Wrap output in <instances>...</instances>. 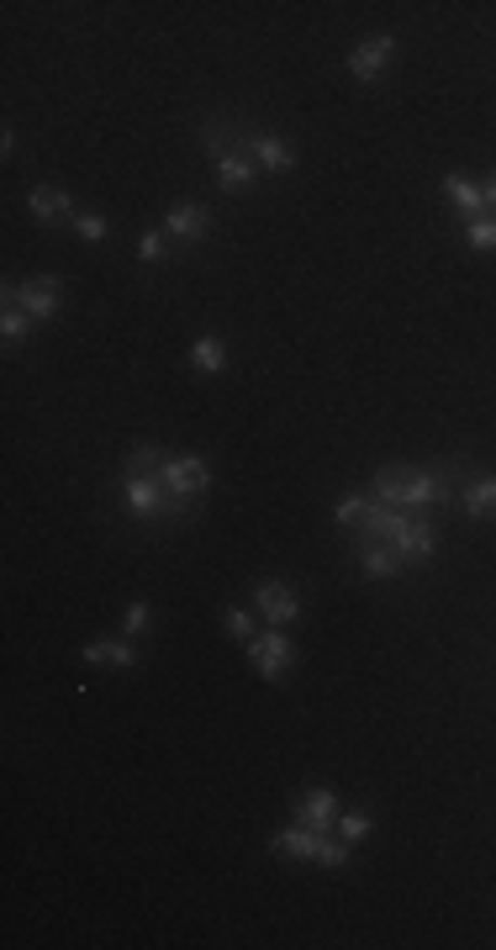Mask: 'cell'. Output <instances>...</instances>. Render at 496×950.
I'll return each mask as SVG.
<instances>
[{
	"instance_id": "83f0119b",
	"label": "cell",
	"mask_w": 496,
	"mask_h": 950,
	"mask_svg": "<svg viewBox=\"0 0 496 950\" xmlns=\"http://www.w3.org/2000/svg\"><path fill=\"white\" fill-rule=\"evenodd\" d=\"M75 233H80L84 243H101L112 228H106V217H101V211H80V217H75Z\"/></svg>"
},
{
	"instance_id": "6da1fadb",
	"label": "cell",
	"mask_w": 496,
	"mask_h": 950,
	"mask_svg": "<svg viewBox=\"0 0 496 950\" xmlns=\"http://www.w3.org/2000/svg\"><path fill=\"white\" fill-rule=\"evenodd\" d=\"M375 502H386V508H402V513H422V508H439V502H449V486H444V475H433V471L386 465V471H375Z\"/></svg>"
},
{
	"instance_id": "7402d4cb",
	"label": "cell",
	"mask_w": 496,
	"mask_h": 950,
	"mask_svg": "<svg viewBox=\"0 0 496 950\" xmlns=\"http://www.w3.org/2000/svg\"><path fill=\"white\" fill-rule=\"evenodd\" d=\"M465 243H470V248H481V254H492V248H496V211L470 217V222H465Z\"/></svg>"
},
{
	"instance_id": "f1b7e54d",
	"label": "cell",
	"mask_w": 496,
	"mask_h": 950,
	"mask_svg": "<svg viewBox=\"0 0 496 950\" xmlns=\"http://www.w3.org/2000/svg\"><path fill=\"white\" fill-rule=\"evenodd\" d=\"M486 206L496 211V175H492V185H486Z\"/></svg>"
},
{
	"instance_id": "ac0fdd59",
	"label": "cell",
	"mask_w": 496,
	"mask_h": 950,
	"mask_svg": "<svg viewBox=\"0 0 496 950\" xmlns=\"http://www.w3.org/2000/svg\"><path fill=\"white\" fill-rule=\"evenodd\" d=\"M360 565H365V576H370V581H391V576H402V565H407V560L391 550V544H365V550H360Z\"/></svg>"
},
{
	"instance_id": "52a82bcc",
	"label": "cell",
	"mask_w": 496,
	"mask_h": 950,
	"mask_svg": "<svg viewBox=\"0 0 496 950\" xmlns=\"http://www.w3.org/2000/svg\"><path fill=\"white\" fill-rule=\"evenodd\" d=\"M391 53H396V38L391 33H375V38H360L354 48H349V75L354 79H380L386 75V64H391Z\"/></svg>"
},
{
	"instance_id": "4fadbf2b",
	"label": "cell",
	"mask_w": 496,
	"mask_h": 950,
	"mask_svg": "<svg viewBox=\"0 0 496 950\" xmlns=\"http://www.w3.org/2000/svg\"><path fill=\"white\" fill-rule=\"evenodd\" d=\"M386 544L402 554V560H428V554H433V544H439V534H433V523H428V517H402V528H396Z\"/></svg>"
},
{
	"instance_id": "ffe728a7",
	"label": "cell",
	"mask_w": 496,
	"mask_h": 950,
	"mask_svg": "<svg viewBox=\"0 0 496 950\" xmlns=\"http://www.w3.org/2000/svg\"><path fill=\"white\" fill-rule=\"evenodd\" d=\"M165 449H159V444H138V449H132V454H127V465H122V475H159L165 471Z\"/></svg>"
},
{
	"instance_id": "e0dca14e",
	"label": "cell",
	"mask_w": 496,
	"mask_h": 950,
	"mask_svg": "<svg viewBox=\"0 0 496 950\" xmlns=\"http://www.w3.org/2000/svg\"><path fill=\"white\" fill-rule=\"evenodd\" d=\"M459 513L465 517H496V475H475L470 486H465V497H459Z\"/></svg>"
},
{
	"instance_id": "ba28073f",
	"label": "cell",
	"mask_w": 496,
	"mask_h": 950,
	"mask_svg": "<svg viewBox=\"0 0 496 950\" xmlns=\"http://www.w3.org/2000/svg\"><path fill=\"white\" fill-rule=\"evenodd\" d=\"M122 497H127V508H132L138 517H159V513L174 517V502H169V491H165L159 475H127Z\"/></svg>"
},
{
	"instance_id": "2e32d148",
	"label": "cell",
	"mask_w": 496,
	"mask_h": 950,
	"mask_svg": "<svg viewBox=\"0 0 496 950\" xmlns=\"http://www.w3.org/2000/svg\"><path fill=\"white\" fill-rule=\"evenodd\" d=\"M444 201L455 206L465 222L481 217V211H492V206H486V185H475L470 175H449V180H444Z\"/></svg>"
},
{
	"instance_id": "7a4b0ae2",
	"label": "cell",
	"mask_w": 496,
	"mask_h": 950,
	"mask_svg": "<svg viewBox=\"0 0 496 950\" xmlns=\"http://www.w3.org/2000/svg\"><path fill=\"white\" fill-rule=\"evenodd\" d=\"M159 480H165L169 502H174V517H185L196 497H207V486H211V465L201 460V454H169V460H165V471H159Z\"/></svg>"
},
{
	"instance_id": "9a60e30c",
	"label": "cell",
	"mask_w": 496,
	"mask_h": 950,
	"mask_svg": "<svg viewBox=\"0 0 496 950\" xmlns=\"http://www.w3.org/2000/svg\"><path fill=\"white\" fill-rule=\"evenodd\" d=\"M211 164H217V185H222V191H248L253 175H259V164L244 154V138H238V149H227V154L211 158Z\"/></svg>"
},
{
	"instance_id": "d6986e66",
	"label": "cell",
	"mask_w": 496,
	"mask_h": 950,
	"mask_svg": "<svg viewBox=\"0 0 496 950\" xmlns=\"http://www.w3.org/2000/svg\"><path fill=\"white\" fill-rule=\"evenodd\" d=\"M191 364H196L201 375H217V370H227V344H222V338H211V333H201V338L191 344Z\"/></svg>"
},
{
	"instance_id": "5b68a950",
	"label": "cell",
	"mask_w": 496,
	"mask_h": 950,
	"mask_svg": "<svg viewBox=\"0 0 496 950\" xmlns=\"http://www.w3.org/2000/svg\"><path fill=\"white\" fill-rule=\"evenodd\" d=\"M253 607H259V618L275 624V629H286V624L301 618V596H296L290 581H259V587H253Z\"/></svg>"
},
{
	"instance_id": "d4e9b609",
	"label": "cell",
	"mask_w": 496,
	"mask_h": 950,
	"mask_svg": "<svg viewBox=\"0 0 496 950\" xmlns=\"http://www.w3.org/2000/svg\"><path fill=\"white\" fill-rule=\"evenodd\" d=\"M365 513H370V497H360V491H354V497H343V502L332 508V517H338L343 528H360V523H365Z\"/></svg>"
},
{
	"instance_id": "603a6c76",
	"label": "cell",
	"mask_w": 496,
	"mask_h": 950,
	"mask_svg": "<svg viewBox=\"0 0 496 950\" xmlns=\"http://www.w3.org/2000/svg\"><path fill=\"white\" fill-rule=\"evenodd\" d=\"M138 259H143V265H165L169 259V233L165 228H148V233L138 238Z\"/></svg>"
},
{
	"instance_id": "7c38bea8",
	"label": "cell",
	"mask_w": 496,
	"mask_h": 950,
	"mask_svg": "<svg viewBox=\"0 0 496 950\" xmlns=\"http://www.w3.org/2000/svg\"><path fill=\"white\" fill-rule=\"evenodd\" d=\"M27 211H32V222H42V228L75 222V217H80L75 201H69V191H58V185H32V191H27Z\"/></svg>"
},
{
	"instance_id": "5bb4252c",
	"label": "cell",
	"mask_w": 496,
	"mask_h": 950,
	"mask_svg": "<svg viewBox=\"0 0 496 950\" xmlns=\"http://www.w3.org/2000/svg\"><path fill=\"white\" fill-rule=\"evenodd\" d=\"M80 655L90 660V666H117V671H127V666H138V650H132V639H112V633H101V639H90V644H80Z\"/></svg>"
},
{
	"instance_id": "cb8c5ba5",
	"label": "cell",
	"mask_w": 496,
	"mask_h": 950,
	"mask_svg": "<svg viewBox=\"0 0 496 950\" xmlns=\"http://www.w3.org/2000/svg\"><path fill=\"white\" fill-rule=\"evenodd\" d=\"M27 333H32V317L22 312V307H5V312H0V338H5V344H22Z\"/></svg>"
},
{
	"instance_id": "8992f818",
	"label": "cell",
	"mask_w": 496,
	"mask_h": 950,
	"mask_svg": "<svg viewBox=\"0 0 496 950\" xmlns=\"http://www.w3.org/2000/svg\"><path fill=\"white\" fill-rule=\"evenodd\" d=\"M270 850H275L280 861H312V866H323V850H328V834L306 830V824H290V830L270 834Z\"/></svg>"
},
{
	"instance_id": "3957f363",
	"label": "cell",
	"mask_w": 496,
	"mask_h": 950,
	"mask_svg": "<svg viewBox=\"0 0 496 950\" xmlns=\"http://www.w3.org/2000/svg\"><path fill=\"white\" fill-rule=\"evenodd\" d=\"M244 655L253 660V671L264 676V681H280L296 666V644L286 639V629H270V633H259V639H248Z\"/></svg>"
},
{
	"instance_id": "44dd1931",
	"label": "cell",
	"mask_w": 496,
	"mask_h": 950,
	"mask_svg": "<svg viewBox=\"0 0 496 950\" xmlns=\"http://www.w3.org/2000/svg\"><path fill=\"white\" fill-rule=\"evenodd\" d=\"M370 830H375L370 808H343V813H338V839H343V845H360Z\"/></svg>"
},
{
	"instance_id": "4316f807",
	"label": "cell",
	"mask_w": 496,
	"mask_h": 950,
	"mask_svg": "<svg viewBox=\"0 0 496 950\" xmlns=\"http://www.w3.org/2000/svg\"><path fill=\"white\" fill-rule=\"evenodd\" d=\"M222 624H227V633H233L238 644H248V639H253V613H248V607H227V613H222Z\"/></svg>"
},
{
	"instance_id": "8fae6325",
	"label": "cell",
	"mask_w": 496,
	"mask_h": 950,
	"mask_svg": "<svg viewBox=\"0 0 496 950\" xmlns=\"http://www.w3.org/2000/svg\"><path fill=\"white\" fill-rule=\"evenodd\" d=\"M165 233L180 238V243H201L211 233V211L201 201H174L165 211Z\"/></svg>"
},
{
	"instance_id": "484cf974",
	"label": "cell",
	"mask_w": 496,
	"mask_h": 950,
	"mask_svg": "<svg viewBox=\"0 0 496 950\" xmlns=\"http://www.w3.org/2000/svg\"><path fill=\"white\" fill-rule=\"evenodd\" d=\"M148 624H154L148 602H127V618H122V633H127V639H143V633H148Z\"/></svg>"
},
{
	"instance_id": "9c48e42d",
	"label": "cell",
	"mask_w": 496,
	"mask_h": 950,
	"mask_svg": "<svg viewBox=\"0 0 496 950\" xmlns=\"http://www.w3.org/2000/svg\"><path fill=\"white\" fill-rule=\"evenodd\" d=\"M244 154L253 158L259 169H270V175H290V169H296V149H290L280 132H248Z\"/></svg>"
},
{
	"instance_id": "30bf717a",
	"label": "cell",
	"mask_w": 496,
	"mask_h": 950,
	"mask_svg": "<svg viewBox=\"0 0 496 950\" xmlns=\"http://www.w3.org/2000/svg\"><path fill=\"white\" fill-rule=\"evenodd\" d=\"M338 813H343V803H338L332 787H312L296 803V824H306V830H317V834L338 830Z\"/></svg>"
},
{
	"instance_id": "277c9868",
	"label": "cell",
	"mask_w": 496,
	"mask_h": 950,
	"mask_svg": "<svg viewBox=\"0 0 496 950\" xmlns=\"http://www.w3.org/2000/svg\"><path fill=\"white\" fill-rule=\"evenodd\" d=\"M16 307L32 317V322H48V317H58V307H64V280L58 275H32L16 285Z\"/></svg>"
}]
</instances>
